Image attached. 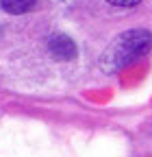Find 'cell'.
Here are the masks:
<instances>
[{
  "label": "cell",
  "instance_id": "cell-1",
  "mask_svg": "<svg viewBox=\"0 0 152 157\" xmlns=\"http://www.w3.org/2000/svg\"><path fill=\"white\" fill-rule=\"evenodd\" d=\"M152 46V35L146 29H132L122 35H118L107 46V50L100 57V68L107 74H115L143 57Z\"/></svg>",
  "mask_w": 152,
  "mask_h": 157
},
{
  "label": "cell",
  "instance_id": "cell-2",
  "mask_svg": "<svg viewBox=\"0 0 152 157\" xmlns=\"http://www.w3.org/2000/svg\"><path fill=\"white\" fill-rule=\"evenodd\" d=\"M48 50L54 59H61V61H72V59L76 57V44L72 42V39L67 35H54L48 39Z\"/></svg>",
  "mask_w": 152,
  "mask_h": 157
},
{
  "label": "cell",
  "instance_id": "cell-3",
  "mask_svg": "<svg viewBox=\"0 0 152 157\" xmlns=\"http://www.w3.org/2000/svg\"><path fill=\"white\" fill-rule=\"evenodd\" d=\"M37 0H0V5L7 13H13V15H20V13H26Z\"/></svg>",
  "mask_w": 152,
  "mask_h": 157
},
{
  "label": "cell",
  "instance_id": "cell-4",
  "mask_svg": "<svg viewBox=\"0 0 152 157\" xmlns=\"http://www.w3.org/2000/svg\"><path fill=\"white\" fill-rule=\"evenodd\" d=\"M109 5H113V7H135V5H139L141 0H107Z\"/></svg>",
  "mask_w": 152,
  "mask_h": 157
}]
</instances>
